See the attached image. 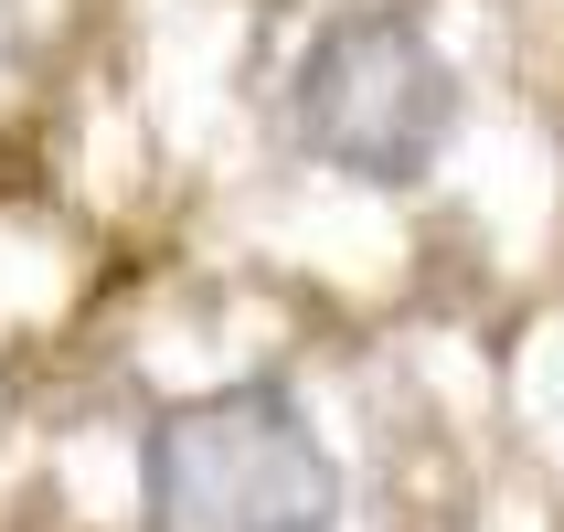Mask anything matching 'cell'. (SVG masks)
Segmentation results:
<instances>
[{
    "label": "cell",
    "instance_id": "7a4b0ae2",
    "mask_svg": "<svg viewBox=\"0 0 564 532\" xmlns=\"http://www.w3.org/2000/svg\"><path fill=\"white\" fill-rule=\"evenodd\" d=\"M469 118V86L405 0H351L288 64V139L362 192H415Z\"/></svg>",
    "mask_w": 564,
    "mask_h": 532
},
{
    "label": "cell",
    "instance_id": "6da1fadb",
    "mask_svg": "<svg viewBox=\"0 0 564 532\" xmlns=\"http://www.w3.org/2000/svg\"><path fill=\"white\" fill-rule=\"evenodd\" d=\"M351 479L278 373L182 394L139 426V532H341Z\"/></svg>",
    "mask_w": 564,
    "mask_h": 532
}]
</instances>
